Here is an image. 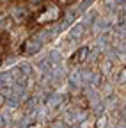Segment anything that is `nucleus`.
<instances>
[{
    "label": "nucleus",
    "instance_id": "nucleus-1",
    "mask_svg": "<svg viewBox=\"0 0 126 128\" xmlns=\"http://www.w3.org/2000/svg\"><path fill=\"white\" fill-rule=\"evenodd\" d=\"M62 14H64V11H62V7L55 2V0H52V2H44L41 4L32 14H30L28 18V28H41L44 25H50V23H55L62 18Z\"/></svg>",
    "mask_w": 126,
    "mask_h": 128
},
{
    "label": "nucleus",
    "instance_id": "nucleus-2",
    "mask_svg": "<svg viewBox=\"0 0 126 128\" xmlns=\"http://www.w3.org/2000/svg\"><path fill=\"white\" fill-rule=\"evenodd\" d=\"M87 55H89V46H80V48H78V50L69 57V62H71V64H84L85 59H87Z\"/></svg>",
    "mask_w": 126,
    "mask_h": 128
},
{
    "label": "nucleus",
    "instance_id": "nucleus-3",
    "mask_svg": "<svg viewBox=\"0 0 126 128\" xmlns=\"http://www.w3.org/2000/svg\"><path fill=\"white\" fill-rule=\"evenodd\" d=\"M116 84H119V86H124L126 84V66H121L119 68V71L116 75Z\"/></svg>",
    "mask_w": 126,
    "mask_h": 128
},
{
    "label": "nucleus",
    "instance_id": "nucleus-4",
    "mask_svg": "<svg viewBox=\"0 0 126 128\" xmlns=\"http://www.w3.org/2000/svg\"><path fill=\"white\" fill-rule=\"evenodd\" d=\"M55 2H57V4H59L62 9H64V7H69V6L75 2V0H55Z\"/></svg>",
    "mask_w": 126,
    "mask_h": 128
},
{
    "label": "nucleus",
    "instance_id": "nucleus-5",
    "mask_svg": "<svg viewBox=\"0 0 126 128\" xmlns=\"http://www.w3.org/2000/svg\"><path fill=\"white\" fill-rule=\"evenodd\" d=\"M4 55H5V44L0 41V62L4 60Z\"/></svg>",
    "mask_w": 126,
    "mask_h": 128
},
{
    "label": "nucleus",
    "instance_id": "nucleus-6",
    "mask_svg": "<svg viewBox=\"0 0 126 128\" xmlns=\"http://www.w3.org/2000/svg\"><path fill=\"white\" fill-rule=\"evenodd\" d=\"M2 103H4V96H2V94H0V105H2Z\"/></svg>",
    "mask_w": 126,
    "mask_h": 128
},
{
    "label": "nucleus",
    "instance_id": "nucleus-7",
    "mask_svg": "<svg viewBox=\"0 0 126 128\" xmlns=\"http://www.w3.org/2000/svg\"><path fill=\"white\" fill-rule=\"evenodd\" d=\"M16 2H21V4H25V2H28V0H16Z\"/></svg>",
    "mask_w": 126,
    "mask_h": 128
}]
</instances>
